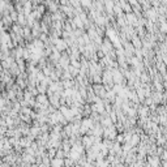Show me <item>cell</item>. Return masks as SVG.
Masks as SVG:
<instances>
[{
	"instance_id": "obj_1",
	"label": "cell",
	"mask_w": 167,
	"mask_h": 167,
	"mask_svg": "<svg viewBox=\"0 0 167 167\" xmlns=\"http://www.w3.org/2000/svg\"><path fill=\"white\" fill-rule=\"evenodd\" d=\"M152 99L153 102L156 103V105H161L162 103V98H163V91H157V90H153L152 91Z\"/></svg>"
},
{
	"instance_id": "obj_2",
	"label": "cell",
	"mask_w": 167,
	"mask_h": 167,
	"mask_svg": "<svg viewBox=\"0 0 167 167\" xmlns=\"http://www.w3.org/2000/svg\"><path fill=\"white\" fill-rule=\"evenodd\" d=\"M148 163L150 164V166H161V158H159V156H149L148 157Z\"/></svg>"
},
{
	"instance_id": "obj_3",
	"label": "cell",
	"mask_w": 167,
	"mask_h": 167,
	"mask_svg": "<svg viewBox=\"0 0 167 167\" xmlns=\"http://www.w3.org/2000/svg\"><path fill=\"white\" fill-rule=\"evenodd\" d=\"M159 158H161V161H166L167 159V148H164L163 149V153L159 156Z\"/></svg>"
}]
</instances>
